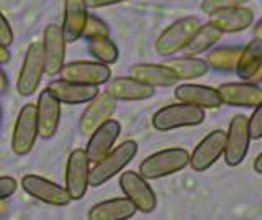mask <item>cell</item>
Wrapping results in <instances>:
<instances>
[{"instance_id":"30bf717a","label":"cell","mask_w":262,"mask_h":220,"mask_svg":"<svg viewBox=\"0 0 262 220\" xmlns=\"http://www.w3.org/2000/svg\"><path fill=\"white\" fill-rule=\"evenodd\" d=\"M59 77L71 83H79L85 86H102L112 77L110 68L98 61H71L64 64Z\"/></svg>"},{"instance_id":"6da1fadb","label":"cell","mask_w":262,"mask_h":220,"mask_svg":"<svg viewBox=\"0 0 262 220\" xmlns=\"http://www.w3.org/2000/svg\"><path fill=\"white\" fill-rule=\"evenodd\" d=\"M136 153H138V143L133 140H126L121 145H118L117 148H113L108 154H105L100 161L95 163L90 168V177H89L90 187H100L106 181H110L113 176L121 173L135 159Z\"/></svg>"},{"instance_id":"4dcf8cb0","label":"cell","mask_w":262,"mask_h":220,"mask_svg":"<svg viewBox=\"0 0 262 220\" xmlns=\"http://www.w3.org/2000/svg\"><path fill=\"white\" fill-rule=\"evenodd\" d=\"M246 2H249V0H203L200 9L207 15H211L218 10L233 9V7H243Z\"/></svg>"},{"instance_id":"ab89813d","label":"cell","mask_w":262,"mask_h":220,"mask_svg":"<svg viewBox=\"0 0 262 220\" xmlns=\"http://www.w3.org/2000/svg\"><path fill=\"white\" fill-rule=\"evenodd\" d=\"M7 212V201H0V217L5 215Z\"/></svg>"},{"instance_id":"60d3db41","label":"cell","mask_w":262,"mask_h":220,"mask_svg":"<svg viewBox=\"0 0 262 220\" xmlns=\"http://www.w3.org/2000/svg\"><path fill=\"white\" fill-rule=\"evenodd\" d=\"M257 77H260V79H262V69H260V72H259V76H257Z\"/></svg>"},{"instance_id":"7c38bea8","label":"cell","mask_w":262,"mask_h":220,"mask_svg":"<svg viewBox=\"0 0 262 220\" xmlns=\"http://www.w3.org/2000/svg\"><path fill=\"white\" fill-rule=\"evenodd\" d=\"M226 132L223 130H213L203 140L195 146L190 154V168L195 173H203L210 169L215 163L225 154Z\"/></svg>"},{"instance_id":"ffe728a7","label":"cell","mask_w":262,"mask_h":220,"mask_svg":"<svg viewBox=\"0 0 262 220\" xmlns=\"http://www.w3.org/2000/svg\"><path fill=\"white\" fill-rule=\"evenodd\" d=\"M89 18V9L84 0H64L62 33L66 43H76L84 35V28Z\"/></svg>"},{"instance_id":"d4e9b609","label":"cell","mask_w":262,"mask_h":220,"mask_svg":"<svg viewBox=\"0 0 262 220\" xmlns=\"http://www.w3.org/2000/svg\"><path fill=\"white\" fill-rule=\"evenodd\" d=\"M262 69V39L254 38L246 46L237 61L236 72L243 81H251L259 76Z\"/></svg>"},{"instance_id":"8992f818","label":"cell","mask_w":262,"mask_h":220,"mask_svg":"<svg viewBox=\"0 0 262 220\" xmlns=\"http://www.w3.org/2000/svg\"><path fill=\"white\" fill-rule=\"evenodd\" d=\"M251 143L249 118L244 115H234L229 122L225 143V161L228 166H239L248 156Z\"/></svg>"},{"instance_id":"f1b7e54d","label":"cell","mask_w":262,"mask_h":220,"mask_svg":"<svg viewBox=\"0 0 262 220\" xmlns=\"http://www.w3.org/2000/svg\"><path fill=\"white\" fill-rule=\"evenodd\" d=\"M89 45V53L94 56L95 61L98 63H103L106 66L110 64H115L118 61V56L120 51L117 45H115L110 36H100V38H92V39H87Z\"/></svg>"},{"instance_id":"277c9868","label":"cell","mask_w":262,"mask_h":220,"mask_svg":"<svg viewBox=\"0 0 262 220\" xmlns=\"http://www.w3.org/2000/svg\"><path fill=\"white\" fill-rule=\"evenodd\" d=\"M202 25L196 17H184L169 25L156 42V51L161 56H172L184 51L195 31Z\"/></svg>"},{"instance_id":"2e32d148","label":"cell","mask_w":262,"mask_h":220,"mask_svg":"<svg viewBox=\"0 0 262 220\" xmlns=\"http://www.w3.org/2000/svg\"><path fill=\"white\" fill-rule=\"evenodd\" d=\"M36 117H38V133L43 140H51L59 128L61 120V102L45 89L39 94L36 102Z\"/></svg>"},{"instance_id":"e575fe53","label":"cell","mask_w":262,"mask_h":220,"mask_svg":"<svg viewBox=\"0 0 262 220\" xmlns=\"http://www.w3.org/2000/svg\"><path fill=\"white\" fill-rule=\"evenodd\" d=\"M87 9H103V7H110V5H118L123 2H128V0H84Z\"/></svg>"},{"instance_id":"1f68e13d","label":"cell","mask_w":262,"mask_h":220,"mask_svg":"<svg viewBox=\"0 0 262 220\" xmlns=\"http://www.w3.org/2000/svg\"><path fill=\"white\" fill-rule=\"evenodd\" d=\"M249 133L254 140L262 138V102L254 107L252 115L249 117Z\"/></svg>"},{"instance_id":"836d02e7","label":"cell","mask_w":262,"mask_h":220,"mask_svg":"<svg viewBox=\"0 0 262 220\" xmlns=\"http://www.w3.org/2000/svg\"><path fill=\"white\" fill-rule=\"evenodd\" d=\"M13 39H15V35H13L10 23L5 18V15L0 12V43L8 48L13 43Z\"/></svg>"},{"instance_id":"7402d4cb","label":"cell","mask_w":262,"mask_h":220,"mask_svg":"<svg viewBox=\"0 0 262 220\" xmlns=\"http://www.w3.org/2000/svg\"><path fill=\"white\" fill-rule=\"evenodd\" d=\"M210 22L223 33H237L248 30L254 22V12L248 7H233V9L218 10L210 15Z\"/></svg>"},{"instance_id":"d590c367","label":"cell","mask_w":262,"mask_h":220,"mask_svg":"<svg viewBox=\"0 0 262 220\" xmlns=\"http://www.w3.org/2000/svg\"><path fill=\"white\" fill-rule=\"evenodd\" d=\"M7 87H8V79H7V74L4 72V69H2V64H0V94H5Z\"/></svg>"},{"instance_id":"9a60e30c","label":"cell","mask_w":262,"mask_h":220,"mask_svg":"<svg viewBox=\"0 0 262 220\" xmlns=\"http://www.w3.org/2000/svg\"><path fill=\"white\" fill-rule=\"evenodd\" d=\"M120 133H121V125L117 120L110 118L89 136L85 153H87L90 165H95V163L100 161L105 154H108L113 150Z\"/></svg>"},{"instance_id":"5bb4252c","label":"cell","mask_w":262,"mask_h":220,"mask_svg":"<svg viewBox=\"0 0 262 220\" xmlns=\"http://www.w3.org/2000/svg\"><path fill=\"white\" fill-rule=\"evenodd\" d=\"M115 110H117V101L106 92L98 94L95 99L87 104L85 110L82 112L79 120V132L85 136H90L98 127L112 118Z\"/></svg>"},{"instance_id":"74e56055","label":"cell","mask_w":262,"mask_h":220,"mask_svg":"<svg viewBox=\"0 0 262 220\" xmlns=\"http://www.w3.org/2000/svg\"><path fill=\"white\" fill-rule=\"evenodd\" d=\"M252 166H254V171H256L257 174H262V151H260L259 156L254 159V165Z\"/></svg>"},{"instance_id":"44dd1931","label":"cell","mask_w":262,"mask_h":220,"mask_svg":"<svg viewBox=\"0 0 262 220\" xmlns=\"http://www.w3.org/2000/svg\"><path fill=\"white\" fill-rule=\"evenodd\" d=\"M176 99L200 109H218L223 105L218 89L202 84H180L176 87Z\"/></svg>"},{"instance_id":"cb8c5ba5","label":"cell","mask_w":262,"mask_h":220,"mask_svg":"<svg viewBox=\"0 0 262 220\" xmlns=\"http://www.w3.org/2000/svg\"><path fill=\"white\" fill-rule=\"evenodd\" d=\"M138 209L128 197H113L98 202L89 210V220H129Z\"/></svg>"},{"instance_id":"4316f807","label":"cell","mask_w":262,"mask_h":220,"mask_svg":"<svg viewBox=\"0 0 262 220\" xmlns=\"http://www.w3.org/2000/svg\"><path fill=\"white\" fill-rule=\"evenodd\" d=\"M221 36H223V31H220L211 22L203 23V25H200L199 30L195 31V35L192 36L190 42H188V45L185 46L184 53L187 56L207 53L220 42Z\"/></svg>"},{"instance_id":"b9f144b4","label":"cell","mask_w":262,"mask_h":220,"mask_svg":"<svg viewBox=\"0 0 262 220\" xmlns=\"http://www.w3.org/2000/svg\"><path fill=\"white\" fill-rule=\"evenodd\" d=\"M0 120H2V110H0Z\"/></svg>"},{"instance_id":"ba28073f","label":"cell","mask_w":262,"mask_h":220,"mask_svg":"<svg viewBox=\"0 0 262 220\" xmlns=\"http://www.w3.org/2000/svg\"><path fill=\"white\" fill-rule=\"evenodd\" d=\"M89 177H90V161L87 158L85 150H74L71 151L66 165L64 187L69 192L72 201H79L85 195L89 189Z\"/></svg>"},{"instance_id":"d6a6232c","label":"cell","mask_w":262,"mask_h":220,"mask_svg":"<svg viewBox=\"0 0 262 220\" xmlns=\"http://www.w3.org/2000/svg\"><path fill=\"white\" fill-rule=\"evenodd\" d=\"M18 183L12 176H0V201H7L10 195L15 194Z\"/></svg>"},{"instance_id":"ac0fdd59","label":"cell","mask_w":262,"mask_h":220,"mask_svg":"<svg viewBox=\"0 0 262 220\" xmlns=\"http://www.w3.org/2000/svg\"><path fill=\"white\" fill-rule=\"evenodd\" d=\"M48 91L51 92L61 104H69V105H80V104H89L92 99L100 94L97 86H85L79 83H71V81L64 79H56L48 84Z\"/></svg>"},{"instance_id":"9c48e42d","label":"cell","mask_w":262,"mask_h":220,"mask_svg":"<svg viewBox=\"0 0 262 220\" xmlns=\"http://www.w3.org/2000/svg\"><path fill=\"white\" fill-rule=\"evenodd\" d=\"M120 187L125 197L135 204V207L143 214H151L158 206L156 192L147 184V179L136 171H125L120 177Z\"/></svg>"},{"instance_id":"484cf974","label":"cell","mask_w":262,"mask_h":220,"mask_svg":"<svg viewBox=\"0 0 262 220\" xmlns=\"http://www.w3.org/2000/svg\"><path fill=\"white\" fill-rule=\"evenodd\" d=\"M164 66H167L179 79L192 81V79H200L208 72L210 66L208 63L196 58V56H180V58H170L162 63Z\"/></svg>"},{"instance_id":"e0dca14e","label":"cell","mask_w":262,"mask_h":220,"mask_svg":"<svg viewBox=\"0 0 262 220\" xmlns=\"http://www.w3.org/2000/svg\"><path fill=\"white\" fill-rule=\"evenodd\" d=\"M221 102L231 107L254 109L262 102V89L252 83H226L218 87Z\"/></svg>"},{"instance_id":"52a82bcc","label":"cell","mask_w":262,"mask_h":220,"mask_svg":"<svg viewBox=\"0 0 262 220\" xmlns=\"http://www.w3.org/2000/svg\"><path fill=\"white\" fill-rule=\"evenodd\" d=\"M38 136L39 133H38L36 104H25L13 127L12 151L16 156H25V154H28L33 150Z\"/></svg>"},{"instance_id":"7a4b0ae2","label":"cell","mask_w":262,"mask_h":220,"mask_svg":"<svg viewBox=\"0 0 262 220\" xmlns=\"http://www.w3.org/2000/svg\"><path fill=\"white\" fill-rule=\"evenodd\" d=\"M190 165V153L184 148H167L141 161L138 173L146 179H161L179 171L185 169Z\"/></svg>"},{"instance_id":"8fae6325","label":"cell","mask_w":262,"mask_h":220,"mask_svg":"<svg viewBox=\"0 0 262 220\" xmlns=\"http://www.w3.org/2000/svg\"><path fill=\"white\" fill-rule=\"evenodd\" d=\"M21 187L23 191L33 199H36L48 206L64 207L72 201L69 192L66 191V187L49 181L46 177H41L38 174H27L21 177Z\"/></svg>"},{"instance_id":"603a6c76","label":"cell","mask_w":262,"mask_h":220,"mask_svg":"<svg viewBox=\"0 0 262 220\" xmlns=\"http://www.w3.org/2000/svg\"><path fill=\"white\" fill-rule=\"evenodd\" d=\"M129 76L151 87H172L179 83V77L164 64L139 63L129 68Z\"/></svg>"},{"instance_id":"4fadbf2b","label":"cell","mask_w":262,"mask_h":220,"mask_svg":"<svg viewBox=\"0 0 262 220\" xmlns=\"http://www.w3.org/2000/svg\"><path fill=\"white\" fill-rule=\"evenodd\" d=\"M43 56H45V74H59L66 61V39L61 25L49 23L43 33Z\"/></svg>"},{"instance_id":"f546056e","label":"cell","mask_w":262,"mask_h":220,"mask_svg":"<svg viewBox=\"0 0 262 220\" xmlns=\"http://www.w3.org/2000/svg\"><path fill=\"white\" fill-rule=\"evenodd\" d=\"M100 36H110V27L106 25L100 17L89 13V18H87L82 38L92 39V38H100Z\"/></svg>"},{"instance_id":"5b68a950","label":"cell","mask_w":262,"mask_h":220,"mask_svg":"<svg viewBox=\"0 0 262 220\" xmlns=\"http://www.w3.org/2000/svg\"><path fill=\"white\" fill-rule=\"evenodd\" d=\"M45 74V56L43 45L35 42L28 46L25 59L21 63V69L18 79H16V92L21 97L33 95L41 84V79Z\"/></svg>"},{"instance_id":"d6986e66","label":"cell","mask_w":262,"mask_h":220,"mask_svg":"<svg viewBox=\"0 0 262 220\" xmlns=\"http://www.w3.org/2000/svg\"><path fill=\"white\" fill-rule=\"evenodd\" d=\"M105 92L115 101H146L156 94V89L131 76H121L110 79Z\"/></svg>"},{"instance_id":"8d00e7d4","label":"cell","mask_w":262,"mask_h":220,"mask_svg":"<svg viewBox=\"0 0 262 220\" xmlns=\"http://www.w3.org/2000/svg\"><path fill=\"white\" fill-rule=\"evenodd\" d=\"M8 61H10V51H8L7 46L0 43V64H5Z\"/></svg>"},{"instance_id":"3957f363","label":"cell","mask_w":262,"mask_h":220,"mask_svg":"<svg viewBox=\"0 0 262 220\" xmlns=\"http://www.w3.org/2000/svg\"><path fill=\"white\" fill-rule=\"evenodd\" d=\"M205 122V110L195 105L177 102L159 109L152 115V127L158 132H170V130L196 127Z\"/></svg>"},{"instance_id":"f35d334b","label":"cell","mask_w":262,"mask_h":220,"mask_svg":"<svg viewBox=\"0 0 262 220\" xmlns=\"http://www.w3.org/2000/svg\"><path fill=\"white\" fill-rule=\"evenodd\" d=\"M254 38L262 39V18L256 23V27H254Z\"/></svg>"},{"instance_id":"83f0119b","label":"cell","mask_w":262,"mask_h":220,"mask_svg":"<svg viewBox=\"0 0 262 220\" xmlns=\"http://www.w3.org/2000/svg\"><path fill=\"white\" fill-rule=\"evenodd\" d=\"M241 53L243 46H218L215 50H210L207 63L211 69L216 71H236Z\"/></svg>"}]
</instances>
